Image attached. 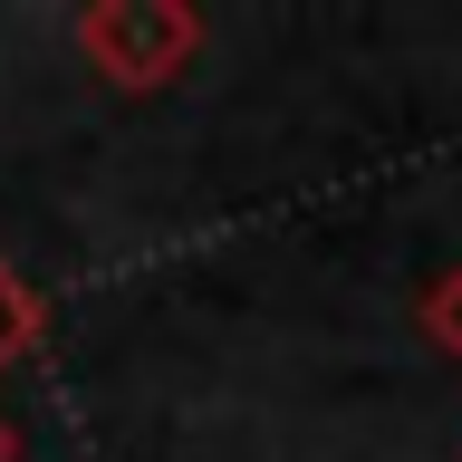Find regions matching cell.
Instances as JSON below:
<instances>
[{
  "label": "cell",
  "instance_id": "obj_1",
  "mask_svg": "<svg viewBox=\"0 0 462 462\" xmlns=\"http://www.w3.org/2000/svg\"><path fill=\"white\" fill-rule=\"evenodd\" d=\"M78 49L97 58L116 87H164L173 68L202 49V20L193 10H164V0H116V10H87L78 20Z\"/></svg>",
  "mask_w": 462,
  "mask_h": 462
},
{
  "label": "cell",
  "instance_id": "obj_4",
  "mask_svg": "<svg viewBox=\"0 0 462 462\" xmlns=\"http://www.w3.org/2000/svg\"><path fill=\"white\" fill-rule=\"evenodd\" d=\"M10 453H20V433H10V414H0V462H10Z\"/></svg>",
  "mask_w": 462,
  "mask_h": 462
},
{
  "label": "cell",
  "instance_id": "obj_3",
  "mask_svg": "<svg viewBox=\"0 0 462 462\" xmlns=\"http://www.w3.org/2000/svg\"><path fill=\"white\" fill-rule=\"evenodd\" d=\"M20 337H29V309H20V289L0 280V356H10V346H20Z\"/></svg>",
  "mask_w": 462,
  "mask_h": 462
},
{
  "label": "cell",
  "instance_id": "obj_2",
  "mask_svg": "<svg viewBox=\"0 0 462 462\" xmlns=\"http://www.w3.org/2000/svg\"><path fill=\"white\" fill-rule=\"evenodd\" d=\"M433 337H443V346H453V356H462V270H453V280H443V289H433Z\"/></svg>",
  "mask_w": 462,
  "mask_h": 462
}]
</instances>
